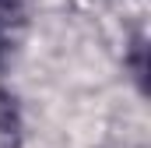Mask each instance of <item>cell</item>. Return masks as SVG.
Here are the masks:
<instances>
[{"label": "cell", "instance_id": "cell-1", "mask_svg": "<svg viewBox=\"0 0 151 148\" xmlns=\"http://www.w3.org/2000/svg\"><path fill=\"white\" fill-rule=\"evenodd\" d=\"M7 11H11V0H0V21L7 18Z\"/></svg>", "mask_w": 151, "mask_h": 148}]
</instances>
